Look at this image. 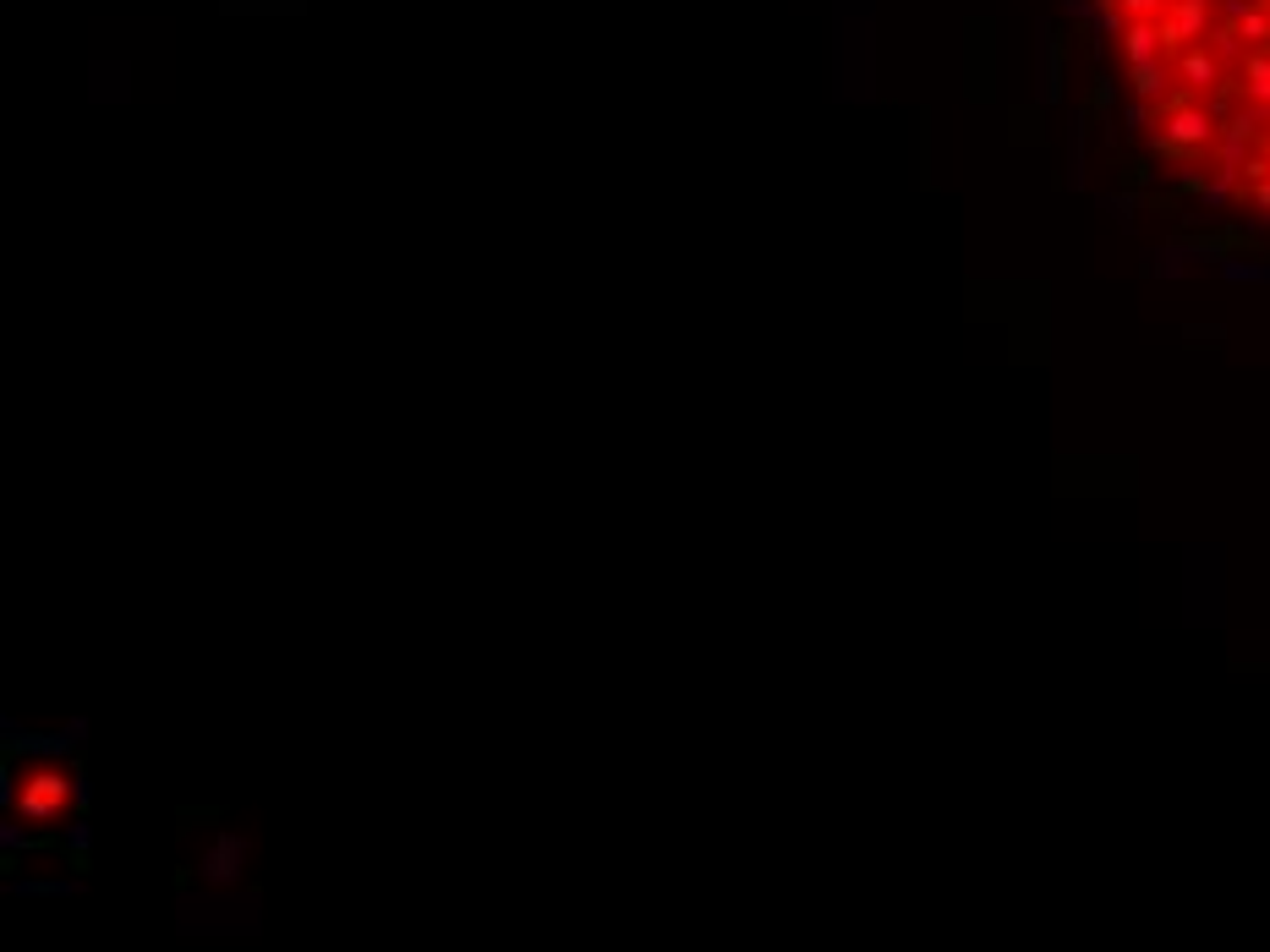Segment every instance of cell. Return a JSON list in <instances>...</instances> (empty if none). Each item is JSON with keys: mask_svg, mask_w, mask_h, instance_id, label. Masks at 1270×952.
Masks as SVG:
<instances>
[{"mask_svg": "<svg viewBox=\"0 0 1270 952\" xmlns=\"http://www.w3.org/2000/svg\"><path fill=\"white\" fill-rule=\"evenodd\" d=\"M1167 137H1172V143H1183V148H1200V143H1210V116L1188 104V110L1167 116Z\"/></svg>", "mask_w": 1270, "mask_h": 952, "instance_id": "cell-2", "label": "cell"}, {"mask_svg": "<svg viewBox=\"0 0 1270 952\" xmlns=\"http://www.w3.org/2000/svg\"><path fill=\"white\" fill-rule=\"evenodd\" d=\"M1128 83H1134L1139 99H1155L1167 88V61H1145V66H1128Z\"/></svg>", "mask_w": 1270, "mask_h": 952, "instance_id": "cell-3", "label": "cell"}, {"mask_svg": "<svg viewBox=\"0 0 1270 952\" xmlns=\"http://www.w3.org/2000/svg\"><path fill=\"white\" fill-rule=\"evenodd\" d=\"M1249 93L1270 104V50L1265 55H1249Z\"/></svg>", "mask_w": 1270, "mask_h": 952, "instance_id": "cell-6", "label": "cell"}, {"mask_svg": "<svg viewBox=\"0 0 1270 952\" xmlns=\"http://www.w3.org/2000/svg\"><path fill=\"white\" fill-rule=\"evenodd\" d=\"M1122 55H1128V66L1161 61V28H1155V22H1128V28H1122Z\"/></svg>", "mask_w": 1270, "mask_h": 952, "instance_id": "cell-1", "label": "cell"}, {"mask_svg": "<svg viewBox=\"0 0 1270 952\" xmlns=\"http://www.w3.org/2000/svg\"><path fill=\"white\" fill-rule=\"evenodd\" d=\"M1118 6H1122V17H1134V22H1150L1161 12V0H1118Z\"/></svg>", "mask_w": 1270, "mask_h": 952, "instance_id": "cell-8", "label": "cell"}, {"mask_svg": "<svg viewBox=\"0 0 1270 952\" xmlns=\"http://www.w3.org/2000/svg\"><path fill=\"white\" fill-rule=\"evenodd\" d=\"M1183 83H1188V88H1210V83H1216V55L1188 50V55H1183Z\"/></svg>", "mask_w": 1270, "mask_h": 952, "instance_id": "cell-4", "label": "cell"}, {"mask_svg": "<svg viewBox=\"0 0 1270 952\" xmlns=\"http://www.w3.org/2000/svg\"><path fill=\"white\" fill-rule=\"evenodd\" d=\"M1145 181H1150V165H1145V159L1122 165V187H1145Z\"/></svg>", "mask_w": 1270, "mask_h": 952, "instance_id": "cell-9", "label": "cell"}, {"mask_svg": "<svg viewBox=\"0 0 1270 952\" xmlns=\"http://www.w3.org/2000/svg\"><path fill=\"white\" fill-rule=\"evenodd\" d=\"M1112 110V77H1095V88H1090V116H1106Z\"/></svg>", "mask_w": 1270, "mask_h": 952, "instance_id": "cell-7", "label": "cell"}, {"mask_svg": "<svg viewBox=\"0 0 1270 952\" xmlns=\"http://www.w3.org/2000/svg\"><path fill=\"white\" fill-rule=\"evenodd\" d=\"M1221 279H1227V285H1259V279H1270V263H1237V257H1227V263H1221Z\"/></svg>", "mask_w": 1270, "mask_h": 952, "instance_id": "cell-5", "label": "cell"}]
</instances>
